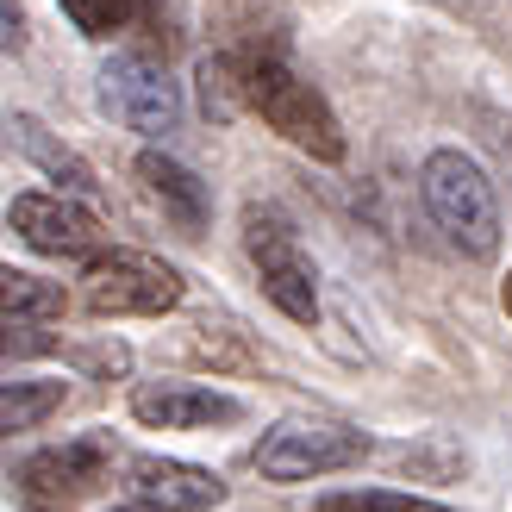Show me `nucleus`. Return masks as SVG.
Instances as JSON below:
<instances>
[{
    "instance_id": "obj_1",
    "label": "nucleus",
    "mask_w": 512,
    "mask_h": 512,
    "mask_svg": "<svg viewBox=\"0 0 512 512\" xmlns=\"http://www.w3.org/2000/svg\"><path fill=\"white\" fill-rule=\"evenodd\" d=\"M244 100L269 132H281L313 163H344L350 144H344V125L331 113V100L306 82L281 50H244Z\"/></svg>"
},
{
    "instance_id": "obj_2",
    "label": "nucleus",
    "mask_w": 512,
    "mask_h": 512,
    "mask_svg": "<svg viewBox=\"0 0 512 512\" xmlns=\"http://www.w3.org/2000/svg\"><path fill=\"white\" fill-rule=\"evenodd\" d=\"M419 200L431 225L444 232V244L463 256V263H494L500 250V194L488 182V169H481L469 150H431L419 163Z\"/></svg>"
},
{
    "instance_id": "obj_3",
    "label": "nucleus",
    "mask_w": 512,
    "mask_h": 512,
    "mask_svg": "<svg viewBox=\"0 0 512 512\" xmlns=\"http://www.w3.org/2000/svg\"><path fill=\"white\" fill-rule=\"evenodd\" d=\"M182 294H188L182 269L150 250H100L82 269V306L94 319H157L175 313Z\"/></svg>"
},
{
    "instance_id": "obj_4",
    "label": "nucleus",
    "mask_w": 512,
    "mask_h": 512,
    "mask_svg": "<svg viewBox=\"0 0 512 512\" xmlns=\"http://www.w3.org/2000/svg\"><path fill=\"white\" fill-rule=\"evenodd\" d=\"M369 450H375V438L356 431V425H344V419H275L250 463H256L263 481L294 488V481H319V475L356 469Z\"/></svg>"
},
{
    "instance_id": "obj_5",
    "label": "nucleus",
    "mask_w": 512,
    "mask_h": 512,
    "mask_svg": "<svg viewBox=\"0 0 512 512\" xmlns=\"http://www.w3.org/2000/svg\"><path fill=\"white\" fill-rule=\"evenodd\" d=\"M244 250L256 263V281H263V300L281 319L313 325L319 319V269L313 256L300 250V232L281 207H250L244 213Z\"/></svg>"
},
{
    "instance_id": "obj_6",
    "label": "nucleus",
    "mask_w": 512,
    "mask_h": 512,
    "mask_svg": "<svg viewBox=\"0 0 512 512\" xmlns=\"http://www.w3.org/2000/svg\"><path fill=\"white\" fill-rule=\"evenodd\" d=\"M100 113H113L125 132H138L150 144H163L182 132V88L169 82V69L144 50H119L100 63Z\"/></svg>"
},
{
    "instance_id": "obj_7",
    "label": "nucleus",
    "mask_w": 512,
    "mask_h": 512,
    "mask_svg": "<svg viewBox=\"0 0 512 512\" xmlns=\"http://www.w3.org/2000/svg\"><path fill=\"white\" fill-rule=\"evenodd\" d=\"M113 463H119V444L107 438V431H82V438H63V444L38 450L32 463L19 469V488L38 506H75V500L107 488Z\"/></svg>"
},
{
    "instance_id": "obj_8",
    "label": "nucleus",
    "mask_w": 512,
    "mask_h": 512,
    "mask_svg": "<svg viewBox=\"0 0 512 512\" xmlns=\"http://www.w3.org/2000/svg\"><path fill=\"white\" fill-rule=\"evenodd\" d=\"M132 419L150 431H213V425H238L244 419V400L207 388V381H132Z\"/></svg>"
},
{
    "instance_id": "obj_9",
    "label": "nucleus",
    "mask_w": 512,
    "mask_h": 512,
    "mask_svg": "<svg viewBox=\"0 0 512 512\" xmlns=\"http://www.w3.org/2000/svg\"><path fill=\"white\" fill-rule=\"evenodd\" d=\"M7 232H19L38 256H100V219L75 194H13Z\"/></svg>"
},
{
    "instance_id": "obj_10",
    "label": "nucleus",
    "mask_w": 512,
    "mask_h": 512,
    "mask_svg": "<svg viewBox=\"0 0 512 512\" xmlns=\"http://www.w3.org/2000/svg\"><path fill=\"white\" fill-rule=\"evenodd\" d=\"M125 494L163 512H207L225 500V481L200 463H182V456L144 450V456H125Z\"/></svg>"
},
{
    "instance_id": "obj_11",
    "label": "nucleus",
    "mask_w": 512,
    "mask_h": 512,
    "mask_svg": "<svg viewBox=\"0 0 512 512\" xmlns=\"http://www.w3.org/2000/svg\"><path fill=\"white\" fill-rule=\"evenodd\" d=\"M138 182H144V194L163 207V219L175 225V232H188V238L207 232V219H213V194H207V182H200V175H194L182 157H169L163 144L138 150Z\"/></svg>"
},
{
    "instance_id": "obj_12",
    "label": "nucleus",
    "mask_w": 512,
    "mask_h": 512,
    "mask_svg": "<svg viewBox=\"0 0 512 512\" xmlns=\"http://www.w3.org/2000/svg\"><path fill=\"white\" fill-rule=\"evenodd\" d=\"M7 144H13L32 169H44L50 182H63L69 194H94V169L75 157V150H69L57 132H50L44 119H32V113H7Z\"/></svg>"
},
{
    "instance_id": "obj_13",
    "label": "nucleus",
    "mask_w": 512,
    "mask_h": 512,
    "mask_svg": "<svg viewBox=\"0 0 512 512\" xmlns=\"http://www.w3.org/2000/svg\"><path fill=\"white\" fill-rule=\"evenodd\" d=\"M69 306L63 281H44L32 269H0V325H38V319H57Z\"/></svg>"
},
{
    "instance_id": "obj_14",
    "label": "nucleus",
    "mask_w": 512,
    "mask_h": 512,
    "mask_svg": "<svg viewBox=\"0 0 512 512\" xmlns=\"http://www.w3.org/2000/svg\"><path fill=\"white\" fill-rule=\"evenodd\" d=\"M69 400V381H7V388H0V431H38L50 413H57V406Z\"/></svg>"
},
{
    "instance_id": "obj_15",
    "label": "nucleus",
    "mask_w": 512,
    "mask_h": 512,
    "mask_svg": "<svg viewBox=\"0 0 512 512\" xmlns=\"http://www.w3.org/2000/svg\"><path fill=\"white\" fill-rule=\"evenodd\" d=\"M57 7H63V19H69L82 38L107 44V38H119L125 25L138 19V7H144V0H57Z\"/></svg>"
},
{
    "instance_id": "obj_16",
    "label": "nucleus",
    "mask_w": 512,
    "mask_h": 512,
    "mask_svg": "<svg viewBox=\"0 0 512 512\" xmlns=\"http://www.w3.org/2000/svg\"><path fill=\"white\" fill-rule=\"evenodd\" d=\"M319 512H450V506L394 488H344V494H319Z\"/></svg>"
},
{
    "instance_id": "obj_17",
    "label": "nucleus",
    "mask_w": 512,
    "mask_h": 512,
    "mask_svg": "<svg viewBox=\"0 0 512 512\" xmlns=\"http://www.w3.org/2000/svg\"><path fill=\"white\" fill-rule=\"evenodd\" d=\"M0 25H7V50L25 44V13H19V0H0Z\"/></svg>"
},
{
    "instance_id": "obj_18",
    "label": "nucleus",
    "mask_w": 512,
    "mask_h": 512,
    "mask_svg": "<svg viewBox=\"0 0 512 512\" xmlns=\"http://www.w3.org/2000/svg\"><path fill=\"white\" fill-rule=\"evenodd\" d=\"M113 512H163V506H144V500H125V506H113Z\"/></svg>"
},
{
    "instance_id": "obj_19",
    "label": "nucleus",
    "mask_w": 512,
    "mask_h": 512,
    "mask_svg": "<svg viewBox=\"0 0 512 512\" xmlns=\"http://www.w3.org/2000/svg\"><path fill=\"white\" fill-rule=\"evenodd\" d=\"M500 306H506V313H512V275H506V288H500Z\"/></svg>"
}]
</instances>
